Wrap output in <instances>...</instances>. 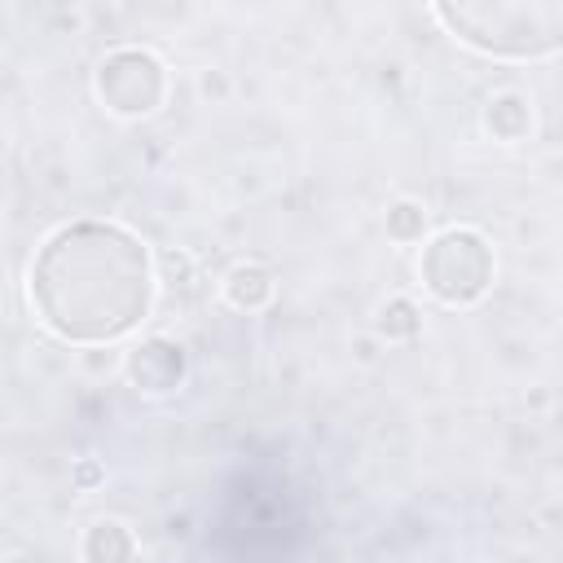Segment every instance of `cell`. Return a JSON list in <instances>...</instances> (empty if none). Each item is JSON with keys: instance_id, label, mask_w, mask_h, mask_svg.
<instances>
[{"instance_id": "cell-1", "label": "cell", "mask_w": 563, "mask_h": 563, "mask_svg": "<svg viewBox=\"0 0 563 563\" xmlns=\"http://www.w3.org/2000/svg\"><path fill=\"white\" fill-rule=\"evenodd\" d=\"M31 303L66 343H110L136 330L154 303V260L136 233L110 220H70L31 260Z\"/></svg>"}, {"instance_id": "cell-2", "label": "cell", "mask_w": 563, "mask_h": 563, "mask_svg": "<svg viewBox=\"0 0 563 563\" xmlns=\"http://www.w3.org/2000/svg\"><path fill=\"white\" fill-rule=\"evenodd\" d=\"M444 31L488 57L532 62L563 48V0H431Z\"/></svg>"}, {"instance_id": "cell-3", "label": "cell", "mask_w": 563, "mask_h": 563, "mask_svg": "<svg viewBox=\"0 0 563 563\" xmlns=\"http://www.w3.org/2000/svg\"><path fill=\"white\" fill-rule=\"evenodd\" d=\"M493 273H497L493 246L475 229H444V233H435L422 246V260H418L422 286L440 303H449V308H466V303L484 299L488 286H493Z\"/></svg>"}, {"instance_id": "cell-4", "label": "cell", "mask_w": 563, "mask_h": 563, "mask_svg": "<svg viewBox=\"0 0 563 563\" xmlns=\"http://www.w3.org/2000/svg\"><path fill=\"white\" fill-rule=\"evenodd\" d=\"M97 101L119 119H145L167 101V66L150 48H114L92 75Z\"/></svg>"}, {"instance_id": "cell-5", "label": "cell", "mask_w": 563, "mask_h": 563, "mask_svg": "<svg viewBox=\"0 0 563 563\" xmlns=\"http://www.w3.org/2000/svg\"><path fill=\"white\" fill-rule=\"evenodd\" d=\"M123 369H128V378H132L136 391H145V396H167V391H176V387L185 383L189 361H185V347H180L176 339H158V334H154V339H141V343L128 352Z\"/></svg>"}, {"instance_id": "cell-6", "label": "cell", "mask_w": 563, "mask_h": 563, "mask_svg": "<svg viewBox=\"0 0 563 563\" xmlns=\"http://www.w3.org/2000/svg\"><path fill=\"white\" fill-rule=\"evenodd\" d=\"M484 132H488L493 141H506V145L523 141V136L532 132V101H528L523 92H515V88L493 92V97L484 101Z\"/></svg>"}, {"instance_id": "cell-7", "label": "cell", "mask_w": 563, "mask_h": 563, "mask_svg": "<svg viewBox=\"0 0 563 563\" xmlns=\"http://www.w3.org/2000/svg\"><path fill=\"white\" fill-rule=\"evenodd\" d=\"M273 295H277V277H273V268H264V264H255V260H242V264H233V268L224 273V299H229L233 308H242V312L268 308Z\"/></svg>"}, {"instance_id": "cell-8", "label": "cell", "mask_w": 563, "mask_h": 563, "mask_svg": "<svg viewBox=\"0 0 563 563\" xmlns=\"http://www.w3.org/2000/svg\"><path fill=\"white\" fill-rule=\"evenodd\" d=\"M132 554H136V537L119 519H97L84 532V559L88 563H119V559H132Z\"/></svg>"}, {"instance_id": "cell-9", "label": "cell", "mask_w": 563, "mask_h": 563, "mask_svg": "<svg viewBox=\"0 0 563 563\" xmlns=\"http://www.w3.org/2000/svg\"><path fill=\"white\" fill-rule=\"evenodd\" d=\"M374 330H378L387 343H409V339L422 334V312H418V303H413L409 295H396V299H387V303L378 308Z\"/></svg>"}, {"instance_id": "cell-10", "label": "cell", "mask_w": 563, "mask_h": 563, "mask_svg": "<svg viewBox=\"0 0 563 563\" xmlns=\"http://www.w3.org/2000/svg\"><path fill=\"white\" fill-rule=\"evenodd\" d=\"M422 233H427V207L413 198H396L387 207V238L400 246H413V242H422Z\"/></svg>"}, {"instance_id": "cell-11", "label": "cell", "mask_w": 563, "mask_h": 563, "mask_svg": "<svg viewBox=\"0 0 563 563\" xmlns=\"http://www.w3.org/2000/svg\"><path fill=\"white\" fill-rule=\"evenodd\" d=\"M70 479H75V488H97L106 475H101V466H97V462H88V457H84V462H75Z\"/></svg>"}, {"instance_id": "cell-12", "label": "cell", "mask_w": 563, "mask_h": 563, "mask_svg": "<svg viewBox=\"0 0 563 563\" xmlns=\"http://www.w3.org/2000/svg\"><path fill=\"white\" fill-rule=\"evenodd\" d=\"M202 92H224V79L207 70V75H202Z\"/></svg>"}]
</instances>
